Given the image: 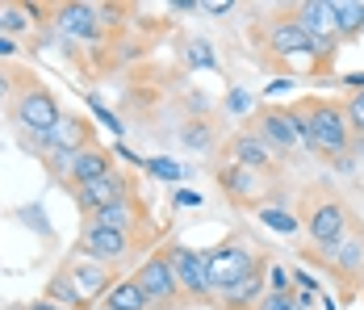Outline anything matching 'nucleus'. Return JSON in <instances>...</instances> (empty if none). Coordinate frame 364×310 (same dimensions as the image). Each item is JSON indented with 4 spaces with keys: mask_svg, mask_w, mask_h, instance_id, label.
<instances>
[{
    "mask_svg": "<svg viewBox=\"0 0 364 310\" xmlns=\"http://www.w3.org/2000/svg\"><path fill=\"white\" fill-rule=\"evenodd\" d=\"M146 168L159 176V180H181V176H184V172H181V164H176V160H164V155H159V160H151Z\"/></svg>",
    "mask_w": 364,
    "mask_h": 310,
    "instance_id": "nucleus-27",
    "label": "nucleus"
},
{
    "mask_svg": "<svg viewBox=\"0 0 364 310\" xmlns=\"http://www.w3.org/2000/svg\"><path fill=\"white\" fill-rule=\"evenodd\" d=\"M230 151H235V164H243V168H252V172H259V168H268L272 164V147L264 143L259 135H239L235 143H230Z\"/></svg>",
    "mask_w": 364,
    "mask_h": 310,
    "instance_id": "nucleus-13",
    "label": "nucleus"
},
{
    "mask_svg": "<svg viewBox=\"0 0 364 310\" xmlns=\"http://www.w3.org/2000/svg\"><path fill=\"white\" fill-rule=\"evenodd\" d=\"M109 151H101V147H84L80 151V160H75L72 168V180L75 189H84V185H92V180H101V176H109Z\"/></svg>",
    "mask_w": 364,
    "mask_h": 310,
    "instance_id": "nucleus-14",
    "label": "nucleus"
},
{
    "mask_svg": "<svg viewBox=\"0 0 364 310\" xmlns=\"http://www.w3.org/2000/svg\"><path fill=\"white\" fill-rule=\"evenodd\" d=\"M293 21L306 30V34L314 38V42H335V13H331V0H306V4H297V13H293Z\"/></svg>",
    "mask_w": 364,
    "mask_h": 310,
    "instance_id": "nucleus-10",
    "label": "nucleus"
},
{
    "mask_svg": "<svg viewBox=\"0 0 364 310\" xmlns=\"http://www.w3.org/2000/svg\"><path fill=\"white\" fill-rule=\"evenodd\" d=\"M80 252H84L88 260H97V264H109L117 256H126V235L88 222V227H84V239H80Z\"/></svg>",
    "mask_w": 364,
    "mask_h": 310,
    "instance_id": "nucleus-9",
    "label": "nucleus"
},
{
    "mask_svg": "<svg viewBox=\"0 0 364 310\" xmlns=\"http://www.w3.org/2000/svg\"><path fill=\"white\" fill-rule=\"evenodd\" d=\"M222 189H226L230 197H239V202H252L255 193H259V180H255L252 168L230 164V168H222Z\"/></svg>",
    "mask_w": 364,
    "mask_h": 310,
    "instance_id": "nucleus-18",
    "label": "nucleus"
},
{
    "mask_svg": "<svg viewBox=\"0 0 364 310\" xmlns=\"http://www.w3.org/2000/svg\"><path fill=\"white\" fill-rule=\"evenodd\" d=\"M9 55H17V42L9 34H0V59H9Z\"/></svg>",
    "mask_w": 364,
    "mask_h": 310,
    "instance_id": "nucleus-33",
    "label": "nucleus"
},
{
    "mask_svg": "<svg viewBox=\"0 0 364 310\" xmlns=\"http://www.w3.org/2000/svg\"><path fill=\"white\" fill-rule=\"evenodd\" d=\"M105 306H109V310H146V306H151V298L143 294V285L130 277V281L113 285L109 294H105Z\"/></svg>",
    "mask_w": 364,
    "mask_h": 310,
    "instance_id": "nucleus-19",
    "label": "nucleus"
},
{
    "mask_svg": "<svg viewBox=\"0 0 364 310\" xmlns=\"http://www.w3.org/2000/svg\"><path fill=\"white\" fill-rule=\"evenodd\" d=\"M331 13H335V34L352 38L364 30V0H331Z\"/></svg>",
    "mask_w": 364,
    "mask_h": 310,
    "instance_id": "nucleus-17",
    "label": "nucleus"
},
{
    "mask_svg": "<svg viewBox=\"0 0 364 310\" xmlns=\"http://www.w3.org/2000/svg\"><path fill=\"white\" fill-rule=\"evenodd\" d=\"M68 281L75 285V294H80V302L88 306V302H97L101 294H109L113 281H109V269L105 264H97V260H88V256H75V260H68Z\"/></svg>",
    "mask_w": 364,
    "mask_h": 310,
    "instance_id": "nucleus-6",
    "label": "nucleus"
},
{
    "mask_svg": "<svg viewBox=\"0 0 364 310\" xmlns=\"http://www.w3.org/2000/svg\"><path fill=\"white\" fill-rule=\"evenodd\" d=\"M343 118H348V130L364 135V93H352L348 105H343Z\"/></svg>",
    "mask_w": 364,
    "mask_h": 310,
    "instance_id": "nucleus-24",
    "label": "nucleus"
},
{
    "mask_svg": "<svg viewBox=\"0 0 364 310\" xmlns=\"http://www.w3.org/2000/svg\"><path fill=\"white\" fill-rule=\"evenodd\" d=\"M259 218H264V227H272L277 235H297V218H293L289 210L264 206V210H259Z\"/></svg>",
    "mask_w": 364,
    "mask_h": 310,
    "instance_id": "nucleus-23",
    "label": "nucleus"
},
{
    "mask_svg": "<svg viewBox=\"0 0 364 310\" xmlns=\"http://www.w3.org/2000/svg\"><path fill=\"white\" fill-rule=\"evenodd\" d=\"M327 260L339 269V273H360L364 269V243L360 239H339L335 247H327Z\"/></svg>",
    "mask_w": 364,
    "mask_h": 310,
    "instance_id": "nucleus-20",
    "label": "nucleus"
},
{
    "mask_svg": "<svg viewBox=\"0 0 364 310\" xmlns=\"http://www.w3.org/2000/svg\"><path fill=\"white\" fill-rule=\"evenodd\" d=\"M205 256H210V289H222V294L239 285L247 273H255V256L247 247H214Z\"/></svg>",
    "mask_w": 364,
    "mask_h": 310,
    "instance_id": "nucleus-3",
    "label": "nucleus"
},
{
    "mask_svg": "<svg viewBox=\"0 0 364 310\" xmlns=\"http://www.w3.org/2000/svg\"><path fill=\"white\" fill-rule=\"evenodd\" d=\"M226 105H230L235 113H247V105H252V101H247V93H230V101H226Z\"/></svg>",
    "mask_w": 364,
    "mask_h": 310,
    "instance_id": "nucleus-31",
    "label": "nucleus"
},
{
    "mask_svg": "<svg viewBox=\"0 0 364 310\" xmlns=\"http://www.w3.org/2000/svg\"><path fill=\"white\" fill-rule=\"evenodd\" d=\"M101 310H109V306H101Z\"/></svg>",
    "mask_w": 364,
    "mask_h": 310,
    "instance_id": "nucleus-37",
    "label": "nucleus"
},
{
    "mask_svg": "<svg viewBox=\"0 0 364 310\" xmlns=\"http://www.w3.org/2000/svg\"><path fill=\"white\" fill-rule=\"evenodd\" d=\"M126 185L130 180L122 172H109V176H101V180H92V185H84V189H75V202H80L84 214H97V210H105V206L126 202Z\"/></svg>",
    "mask_w": 364,
    "mask_h": 310,
    "instance_id": "nucleus-8",
    "label": "nucleus"
},
{
    "mask_svg": "<svg viewBox=\"0 0 364 310\" xmlns=\"http://www.w3.org/2000/svg\"><path fill=\"white\" fill-rule=\"evenodd\" d=\"M92 222L97 227H109V231H122V235H130L134 231V206H130V197L126 202H117V206H105L92 214Z\"/></svg>",
    "mask_w": 364,
    "mask_h": 310,
    "instance_id": "nucleus-21",
    "label": "nucleus"
},
{
    "mask_svg": "<svg viewBox=\"0 0 364 310\" xmlns=\"http://www.w3.org/2000/svg\"><path fill=\"white\" fill-rule=\"evenodd\" d=\"M255 135L264 138L268 147H277V151H289V147H297V138H293V130H289L285 109H268V113L259 118V130H255Z\"/></svg>",
    "mask_w": 364,
    "mask_h": 310,
    "instance_id": "nucleus-15",
    "label": "nucleus"
},
{
    "mask_svg": "<svg viewBox=\"0 0 364 310\" xmlns=\"http://www.w3.org/2000/svg\"><path fill=\"white\" fill-rule=\"evenodd\" d=\"M46 302H59V310H80V306H84V302H80V294H75V285L68 281L63 269H59L55 281L46 285Z\"/></svg>",
    "mask_w": 364,
    "mask_h": 310,
    "instance_id": "nucleus-22",
    "label": "nucleus"
},
{
    "mask_svg": "<svg viewBox=\"0 0 364 310\" xmlns=\"http://www.w3.org/2000/svg\"><path fill=\"white\" fill-rule=\"evenodd\" d=\"M176 206H201V193H188V189H181V193H176Z\"/></svg>",
    "mask_w": 364,
    "mask_h": 310,
    "instance_id": "nucleus-32",
    "label": "nucleus"
},
{
    "mask_svg": "<svg viewBox=\"0 0 364 310\" xmlns=\"http://www.w3.org/2000/svg\"><path fill=\"white\" fill-rule=\"evenodd\" d=\"M30 310H55V306H50V302H34Z\"/></svg>",
    "mask_w": 364,
    "mask_h": 310,
    "instance_id": "nucleus-36",
    "label": "nucleus"
},
{
    "mask_svg": "<svg viewBox=\"0 0 364 310\" xmlns=\"http://www.w3.org/2000/svg\"><path fill=\"white\" fill-rule=\"evenodd\" d=\"M255 310H306V302H297L293 294H264Z\"/></svg>",
    "mask_w": 364,
    "mask_h": 310,
    "instance_id": "nucleus-26",
    "label": "nucleus"
},
{
    "mask_svg": "<svg viewBox=\"0 0 364 310\" xmlns=\"http://www.w3.org/2000/svg\"><path fill=\"white\" fill-rule=\"evenodd\" d=\"M306 231H310V239L327 252L348 231V210L339 206V202H318V206L310 210V218H306Z\"/></svg>",
    "mask_w": 364,
    "mask_h": 310,
    "instance_id": "nucleus-7",
    "label": "nucleus"
},
{
    "mask_svg": "<svg viewBox=\"0 0 364 310\" xmlns=\"http://www.w3.org/2000/svg\"><path fill=\"white\" fill-rule=\"evenodd\" d=\"M30 26V17H26V9H17V4H9V9H0V30L4 34H17V30H26Z\"/></svg>",
    "mask_w": 364,
    "mask_h": 310,
    "instance_id": "nucleus-25",
    "label": "nucleus"
},
{
    "mask_svg": "<svg viewBox=\"0 0 364 310\" xmlns=\"http://www.w3.org/2000/svg\"><path fill=\"white\" fill-rule=\"evenodd\" d=\"M55 21H59V30L72 38H101V21H97V9H88V4H63L59 13H55Z\"/></svg>",
    "mask_w": 364,
    "mask_h": 310,
    "instance_id": "nucleus-12",
    "label": "nucleus"
},
{
    "mask_svg": "<svg viewBox=\"0 0 364 310\" xmlns=\"http://www.w3.org/2000/svg\"><path fill=\"white\" fill-rule=\"evenodd\" d=\"M259 298H264V273L255 269V273H247L239 285H230L226 294H222V302L235 310H255L259 306Z\"/></svg>",
    "mask_w": 364,
    "mask_h": 310,
    "instance_id": "nucleus-16",
    "label": "nucleus"
},
{
    "mask_svg": "<svg viewBox=\"0 0 364 310\" xmlns=\"http://www.w3.org/2000/svg\"><path fill=\"white\" fill-rule=\"evenodd\" d=\"M55 310H59V306H55Z\"/></svg>",
    "mask_w": 364,
    "mask_h": 310,
    "instance_id": "nucleus-38",
    "label": "nucleus"
},
{
    "mask_svg": "<svg viewBox=\"0 0 364 310\" xmlns=\"http://www.w3.org/2000/svg\"><path fill=\"white\" fill-rule=\"evenodd\" d=\"M184 143L188 147H210V126H184Z\"/></svg>",
    "mask_w": 364,
    "mask_h": 310,
    "instance_id": "nucleus-29",
    "label": "nucleus"
},
{
    "mask_svg": "<svg viewBox=\"0 0 364 310\" xmlns=\"http://www.w3.org/2000/svg\"><path fill=\"white\" fill-rule=\"evenodd\" d=\"M301 113H306V130H310V147L314 151H327V155L348 151V118H343L339 105L306 101Z\"/></svg>",
    "mask_w": 364,
    "mask_h": 310,
    "instance_id": "nucleus-1",
    "label": "nucleus"
},
{
    "mask_svg": "<svg viewBox=\"0 0 364 310\" xmlns=\"http://www.w3.org/2000/svg\"><path fill=\"white\" fill-rule=\"evenodd\" d=\"M134 281L143 285L146 298L159 302V306H168V302L181 294V281H176V273H172V260H168V256H151L143 269L134 273Z\"/></svg>",
    "mask_w": 364,
    "mask_h": 310,
    "instance_id": "nucleus-5",
    "label": "nucleus"
},
{
    "mask_svg": "<svg viewBox=\"0 0 364 310\" xmlns=\"http://www.w3.org/2000/svg\"><path fill=\"white\" fill-rule=\"evenodd\" d=\"M168 260H172V273L181 281L184 294H210V256L205 252H193V247H172L168 252Z\"/></svg>",
    "mask_w": 364,
    "mask_h": 310,
    "instance_id": "nucleus-4",
    "label": "nucleus"
},
{
    "mask_svg": "<svg viewBox=\"0 0 364 310\" xmlns=\"http://www.w3.org/2000/svg\"><path fill=\"white\" fill-rule=\"evenodd\" d=\"M268 294H289V273L285 269H268Z\"/></svg>",
    "mask_w": 364,
    "mask_h": 310,
    "instance_id": "nucleus-30",
    "label": "nucleus"
},
{
    "mask_svg": "<svg viewBox=\"0 0 364 310\" xmlns=\"http://www.w3.org/2000/svg\"><path fill=\"white\" fill-rule=\"evenodd\" d=\"M9 97H13V76L0 71V101H9Z\"/></svg>",
    "mask_w": 364,
    "mask_h": 310,
    "instance_id": "nucleus-34",
    "label": "nucleus"
},
{
    "mask_svg": "<svg viewBox=\"0 0 364 310\" xmlns=\"http://www.w3.org/2000/svg\"><path fill=\"white\" fill-rule=\"evenodd\" d=\"M268 46L277 51V55H285V59H293V55H301V51H310L314 55V38L306 34L293 17H281L272 30H268Z\"/></svg>",
    "mask_w": 364,
    "mask_h": 310,
    "instance_id": "nucleus-11",
    "label": "nucleus"
},
{
    "mask_svg": "<svg viewBox=\"0 0 364 310\" xmlns=\"http://www.w3.org/2000/svg\"><path fill=\"white\" fill-rule=\"evenodd\" d=\"M188 63H193V68H214L210 42H193V46H188Z\"/></svg>",
    "mask_w": 364,
    "mask_h": 310,
    "instance_id": "nucleus-28",
    "label": "nucleus"
},
{
    "mask_svg": "<svg viewBox=\"0 0 364 310\" xmlns=\"http://www.w3.org/2000/svg\"><path fill=\"white\" fill-rule=\"evenodd\" d=\"M13 118H17L34 138H42V135H50V130L63 122V109H59V101H55L46 88L30 84V88L17 93V101H13Z\"/></svg>",
    "mask_w": 364,
    "mask_h": 310,
    "instance_id": "nucleus-2",
    "label": "nucleus"
},
{
    "mask_svg": "<svg viewBox=\"0 0 364 310\" xmlns=\"http://www.w3.org/2000/svg\"><path fill=\"white\" fill-rule=\"evenodd\" d=\"M205 9H210V13H230V0H210Z\"/></svg>",
    "mask_w": 364,
    "mask_h": 310,
    "instance_id": "nucleus-35",
    "label": "nucleus"
}]
</instances>
